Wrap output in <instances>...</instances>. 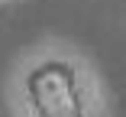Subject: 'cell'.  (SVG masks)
<instances>
[{"label":"cell","instance_id":"obj_1","mask_svg":"<svg viewBox=\"0 0 126 117\" xmlns=\"http://www.w3.org/2000/svg\"><path fill=\"white\" fill-rule=\"evenodd\" d=\"M29 101H32V107L48 104L36 117H84V107H87L78 98L74 75L68 72V68H62L58 62L42 65L36 72V78L29 81Z\"/></svg>","mask_w":126,"mask_h":117}]
</instances>
